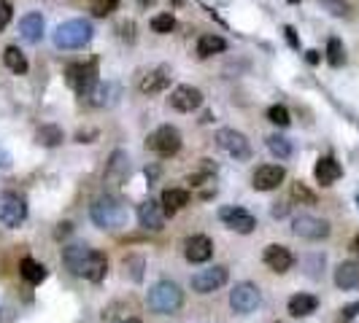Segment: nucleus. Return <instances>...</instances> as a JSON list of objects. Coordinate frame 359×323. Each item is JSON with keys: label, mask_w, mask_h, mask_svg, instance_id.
<instances>
[{"label": "nucleus", "mask_w": 359, "mask_h": 323, "mask_svg": "<svg viewBox=\"0 0 359 323\" xmlns=\"http://www.w3.org/2000/svg\"><path fill=\"white\" fill-rule=\"evenodd\" d=\"M292 232L297 235V237H303V240H324V237H330V224L324 221V218H316V215H297L295 221H292Z\"/></svg>", "instance_id": "9d476101"}, {"label": "nucleus", "mask_w": 359, "mask_h": 323, "mask_svg": "<svg viewBox=\"0 0 359 323\" xmlns=\"http://www.w3.org/2000/svg\"><path fill=\"white\" fill-rule=\"evenodd\" d=\"M127 173H130V157H127V151L116 148V151L111 154L109 167H106V178H109V181H122Z\"/></svg>", "instance_id": "412c9836"}, {"label": "nucleus", "mask_w": 359, "mask_h": 323, "mask_svg": "<svg viewBox=\"0 0 359 323\" xmlns=\"http://www.w3.org/2000/svg\"><path fill=\"white\" fill-rule=\"evenodd\" d=\"M62 140H65V133H62L57 124H44V127H38V133H35V143L44 146V148H55Z\"/></svg>", "instance_id": "393cba45"}, {"label": "nucleus", "mask_w": 359, "mask_h": 323, "mask_svg": "<svg viewBox=\"0 0 359 323\" xmlns=\"http://www.w3.org/2000/svg\"><path fill=\"white\" fill-rule=\"evenodd\" d=\"M270 323H284V321H270Z\"/></svg>", "instance_id": "3c124183"}, {"label": "nucleus", "mask_w": 359, "mask_h": 323, "mask_svg": "<svg viewBox=\"0 0 359 323\" xmlns=\"http://www.w3.org/2000/svg\"><path fill=\"white\" fill-rule=\"evenodd\" d=\"M227 280H230L227 267L214 264V267L200 269L197 275H192V288L197 291V294H214V291H219Z\"/></svg>", "instance_id": "1a4fd4ad"}, {"label": "nucleus", "mask_w": 359, "mask_h": 323, "mask_svg": "<svg viewBox=\"0 0 359 323\" xmlns=\"http://www.w3.org/2000/svg\"><path fill=\"white\" fill-rule=\"evenodd\" d=\"M157 175H160V170H157V167H146V178H149V181H154Z\"/></svg>", "instance_id": "a18cd8bd"}, {"label": "nucleus", "mask_w": 359, "mask_h": 323, "mask_svg": "<svg viewBox=\"0 0 359 323\" xmlns=\"http://www.w3.org/2000/svg\"><path fill=\"white\" fill-rule=\"evenodd\" d=\"M286 213H289V205H276L273 208V218H284Z\"/></svg>", "instance_id": "c03bdc74"}, {"label": "nucleus", "mask_w": 359, "mask_h": 323, "mask_svg": "<svg viewBox=\"0 0 359 323\" xmlns=\"http://www.w3.org/2000/svg\"><path fill=\"white\" fill-rule=\"evenodd\" d=\"M146 146H149L151 151H157L163 159H167V157H176V154L181 151V133H178L176 127H170V124H163L157 133L149 135Z\"/></svg>", "instance_id": "39448f33"}, {"label": "nucleus", "mask_w": 359, "mask_h": 323, "mask_svg": "<svg viewBox=\"0 0 359 323\" xmlns=\"http://www.w3.org/2000/svg\"><path fill=\"white\" fill-rule=\"evenodd\" d=\"M184 256L190 264H205L214 256V242L205 235H192L184 245Z\"/></svg>", "instance_id": "dca6fc26"}, {"label": "nucleus", "mask_w": 359, "mask_h": 323, "mask_svg": "<svg viewBox=\"0 0 359 323\" xmlns=\"http://www.w3.org/2000/svg\"><path fill=\"white\" fill-rule=\"evenodd\" d=\"M3 62H6V68H8L11 73H17V76H25V73H28V57L19 52L17 46H6Z\"/></svg>", "instance_id": "a878e982"}, {"label": "nucleus", "mask_w": 359, "mask_h": 323, "mask_svg": "<svg viewBox=\"0 0 359 323\" xmlns=\"http://www.w3.org/2000/svg\"><path fill=\"white\" fill-rule=\"evenodd\" d=\"M89 215L100 229H122L127 224V208L116 197H98L89 208Z\"/></svg>", "instance_id": "f257e3e1"}, {"label": "nucleus", "mask_w": 359, "mask_h": 323, "mask_svg": "<svg viewBox=\"0 0 359 323\" xmlns=\"http://www.w3.org/2000/svg\"><path fill=\"white\" fill-rule=\"evenodd\" d=\"M327 62H330L332 68L346 65V49H343V43H340V38H330V41H327Z\"/></svg>", "instance_id": "7c9ffc66"}, {"label": "nucleus", "mask_w": 359, "mask_h": 323, "mask_svg": "<svg viewBox=\"0 0 359 323\" xmlns=\"http://www.w3.org/2000/svg\"><path fill=\"white\" fill-rule=\"evenodd\" d=\"M262 262L273 269V272L284 275V272H289L292 264H295V253L286 245H268L265 253H262Z\"/></svg>", "instance_id": "f3484780"}, {"label": "nucleus", "mask_w": 359, "mask_h": 323, "mask_svg": "<svg viewBox=\"0 0 359 323\" xmlns=\"http://www.w3.org/2000/svg\"><path fill=\"white\" fill-rule=\"evenodd\" d=\"M313 175H316V181H319L322 186H332L335 181H340L343 167L338 164L335 157H322V159L316 162V167H313Z\"/></svg>", "instance_id": "a211bd4d"}, {"label": "nucleus", "mask_w": 359, "mask_h": 323, "mask_svg": "<svg viewBox=\"0 0 359 323\" xmlns=\"http://www.w3.org/2000/svg\"><path fill=\"white\" fill-rule=\"evenodd\" d=\"M89 259H92V248H86V245H68V248L62 251L65 267L71 269L73 275H79V277H86Z\"/></svg>", "instance_id": "2eb2a0df"}, {"label": "nucleus", "mask_w": 359, "mask_h": 323, "mask_svg": "<svg viewBox=\"0 0 359 323\" xmlns=\"http://www.w3.org/2000/svg\"><path fill=\"white\" fill-rule=\"evenodd\" d=\"M8 167H11V154H6L0 148V170H8Z\"/></svg>", "instance_id": "37998d69"}, {"label": "nucleus", "mask_w": 359, "mask_h": 323, "mask_svg": "<svg viewBox=\"0 0 359 323\" xmlns=\"http://www.w3.org/2000/svg\"><path fill=\"white\" fill-rule=\"evenodd\" d=\"M19 275L28 280L30 286H38V283H44L46 280V267L44 264H38L35 259H22V264H19Z\"/></svg>", "instance_id": "bb28decb"}, {"label": "nucleus", "mask_w": 359, "mask_h": 323, "mask_svg": "<svg viewBox=\"0 0 359 323\" xmlns=\"http://www.w3.org/2000/svg\"><path fill=\"white\" fill-rule=\"evenodd\" d=\"M224 49H227V41H224L221 35H214V32H208V35H200V41H197V54H200V57L221 54Z\"/></svg>", "instance_id": "cd10ccee"}, {"label": "nucleus", "mask_w": 359, "mask_h": 323, "mask_svg": "<svg viewBox=\"0 0 359 323\" xmlns=\"http://www.w3.org/2000/svg\"><path fill=\"white\" fill-rule=\"evenodd\" d=\"M292 197H295V199H300V202H311V205L316 202V194H313L311 188H305L300 181H297V184L292 186Z\"/></svg>", "instance_id": "e433bc0d"}, {"label": "nucleus", "mask_w": 359, "mask_h": 323, "mask_svg": "<svg viewBox=\"0 0 359 323\" xmlns=\"http://www.w3.org/2000/svg\"><path fill=\"white\" fill-rule=\"evenodd\" d=\"M305 59H308L311 65H316V62H319V52H308L305 54Z\"/></svg>", "instance_id": "49530a36"}, {"label": "nucleus", "mask_w": 359, "mask_h": 323, "mask_svg": "<svg viewBox=\"0 0 359 323\" xmlns=\"http://www.w3.org/2000/svg\"><path fill=\"white\" fill-rule=\"evenodd\" d=\"M19 32H22V38H25L28 43H38V41L44 38V17H41V14H28V17H22Z\"/></svg>", "instance_id": "5701e85b"}, {"label": "nucleus", "mask_w": 359, "mask_h": 323, "mask_svg": "<svg viewBox=\"0 0 359 323\" xmlns=\"http://www.w3.org/2000/svg\"><path fill=\"white\" fill-rule=\"evenodd\" d=\"M146 302H149V310H151V313H157V315H173V313H178L181 304H184V291H181L176 283H170V280H160V283L149 291Z\"/></svg>", "instance_id": "f03ea898"}, {"label": "nucleus", "mask_w": 359, "mask_h": 323, "mask_svg": "<svg viewBox=\"0 0 359 323\" xmlns=\"http://www.w3.org/2000/svg\"><path fill=\"white\" fill-rule=\"evenodd\" d=\"M11 14H14L11 3H8V0H0V32L8 27V22H11Z\"/></svg>", "instance_id": "4c0bfd02"}, {"label": "nucleus", "mask_w": 359, "mask_h": 323, "mask_svg": "<svg viewBox=\"0 0 359 323\" xmlns=\"http://www.w3.org/2000/svg\"><path fill=\"white\" fill-rule=\"evenodd\" d=\"M357 205H359V197H357Z\"/></svg>", "instance_id": "603ef678"}, {"label": "nucleus", "mask_w": 359, "mask_h": 323, "mask_svg": "<svg viewBox=\"0 0 359 323\" xmlns=\"http://www.w3.org/2000/svg\"><path fill=\"white\" fill-rule=\"evenodd\" d=\"M284 32H286V41H289V46H300V41H297V32H295V27H284Z\"/></svg>", "instance_id": "a19ab883"}, {"label": "nucleus", "mask_w": 359, "mask_h": 323, "mask_svg": "<svg viewBox=\"0 0 359 323\" xmlns=\"http://www.w3.org/2000/svg\"><path fill=\"white\" fill-rule=\"evenodd\" d=\"M92 137H98V130H82V133L76 135L79 143H92Z\"/></svg>", "instance_id": "ea45409f"}, {"label": "nucleus", "mask_w": 359, "mask_h": 323, "mask_svg": "<svg viewBox=\"0 0 359 323\" xmlns=\"http://www.w3.org/2000/svg\"><path fill=\"white\" fill-rule=\"evenodd\" d=\"M335 286L340 291H357L359 288V262H343L335 269Z\"/></svg>", "instance_id": "6ab92c4d"}, {"label": "nucleus", "mask_w": 359, "mask_h": 323, "mask_svg": "<svg viewBox=\"0 0 359 323\" xmlns=\"http://www.w3.org/2000/svg\"><path fill=\"white\" fill-rule=\"evenodd\" d=\"M160 202L165 205L167 215H173L176 211H181L184 205H190V191L187 188H165Z\"/></svg>", "instance_id": "b1692460"}, {"label": "nucleus", "mask_w": 359, "mask_h": 323, "mask_svg": "<svg viewBox=\"0 0 359 323\" xmlns=\"http://www.w3.org/2000/svg\"><path fill=\"white\" fill-rule=\"evenodd\" d=\"M357 315H359V302H354V304H349V307H343V313H340V323L354 321Z\"/></svg>", "instance_id": "58836bf2"}, {"label": "nucleus", "mask_w": 359, "mask_h": 323, "mask_svg": "<svg viewBox=\"0 0 359 323\" xmlns=\"http://www.w3.org/2000/svg\"><path fill=\"white\" fill-rule=\"evenodd\" d=\"M324 11H330L332 17H346L349 14V3L346 0H319Z\"/></svg>", "instance_id": "f704fd0d"}, {"label": "nucleus", "mask_w": 359, "mask_h": 323, "mask_svg": "<svg viewBox=\"0 0 359 323\" xmlns=\"http://www.w3.org/2000/svg\"><path fill=\"white\" fill-rule=\"evenodd\" d=\"M106 272H109V259H106V253H100V251H92L89 269H86V280H92V283H100V280L106 277Z\"/></svg>", "instance_id": "c85d7f7f"}, {"label": "nucleus", "mask_w": 359, "mask_h": 323, "mask_svg": "<svg viewBox=\"0 0 359 323\" xmlns=\"http://www.w3.org/2000/svg\"><path fill=\"white\" fill-rule=\"evenodd\" d=\"M133 30H136V25L133 22H127V25H122V38H127V41H133L136 35H133Z\"/></svg>", "instance_id": "79ce46f5"}, {"label": "nucleus", "mask_w": 359, "mask_h": 323, "mask_svg": "<svg viewBox=\"0 0 359 323\" xmlns=\"http://www.w3.org/2000/svg\"><path fill=\"white\" fill-rule=\"evenodd\" d=\"M289 315H295V318H305V315H311V313H316V307H319V299L313 294H295L289 299Z\"/></svg>", "instance_id": "4be33fe9"}, {"label": "nucleus", "mask_w": 359, "mask_h": 323, "mask_svg": "<svg viewBox=\"0 0 359 323\" xmlns=\"http://www.w3.org/2000/svg\"><path fill=\"white\" fill-rule=\"evenodd\" d=\"M119 323H140L138 318H127V321H119Z\"/></svg>", "instance_id": "09e8293b"}, {"label": "nucleus", "mask_w": 359, "mask_h": 323, "mask_svg": "<svg viewBox=\"0 0 359 323\" xmlns=\"http://www.w3.org/2000/svg\"><path fill=\"white\" fill-rule=\"evenodd\" d=\"M140 6H149V3H154V0H138Z\"/></svg>", "instance_id": "8fccbe9b"}, {"label": "nucleus", "mask_w": 359, "mask_h": 323, "mask_svg": "<svg viewBox=\"0 0 359 323\" xmlns=\"http://www.w3.org/2000/svg\"><path fill=\"white\" fill-rule=\"evenodd\" d=\"M219 218L224 226L235 229L238 235H251L254 226H257V218H254L246 208H241V205H227V208H221Z\"/></svg>", "instance_id": "9b49d317"}, {"label": "nucleus", "mask_w": 359, "mask_h": 323, "mask_svg": "<svg viewBox=\"0 0 359 323\" xmlns=\"http://www.w3.org/2000/svg\"><path fill=\"white\" fill-rule=\"evenodd\" d=\"M259 302H262V294H259V288H257L254 283H249V280L238 283V286L230 291V307H232L235 313H241V315L254 313V310L259 307Z\"/></svg>", "instance_id": "0eeeda50"}, {"label": "nucleus", "mask_w": 359, "mask_h": 323, "mask_svg": "<svg viewBox=\"0 0 359 323\" xmlns=\"http://www.w3.org/2000/svg\"><path fill=\"white\" fill-rule=\"evenodd\" d=\"M268 151L278 159H289L292 157V143L286 137H281V135H270L268 137Z\"/></svg>", "instance_id": "c756f323"}, {"label": "nucleus", "mask_w": 359, "mask_h": 323, "mask_svg": "<svg viewBox=\"0 0 359 323\" xmlns=\"http://www.w3.org/2000/svg\"><path fill=\"white\" fill-rule=\"evenodd\" d=\"M167 84H170V70L167 68H154L140 79V92L143 95H160V92L167 89Z\"/></svg>", "instance_id": "aec40b11"}, {"label": "nucleus", "mask_w": 359, "mask_h": 323, "mask_svg": "<svg viewBox=\"0 0 359 323\" xmlns=\"http://www.w3.org/2000/svg\"><path fill=\"white\" fill-rule=\"evenodd\" d=\"M89 41H92V25L86 19H71L55 30V46L59 49H82Z\"/></svg>", "instance_id": "7ed1b4c3"}, {"label": "nucleus", "mask_w": 359, "mask_h": 323, "mask_svg": "<svg viewBox=\"0 0 359 323\" xmlns=\"http://www.w3.org/2000/svg\"><path fill=\"white\" fill-rule=\"evenodd\" d=\"M116 8H119V0H95V3H92V14H95L98 19L111 17Z\"/></svg>", "instance_id": "72a5a7b5"}, {"label": "nucleus", "mask_w": 359, "mask_h": 323, "mask_svg": "<svg viewBox=\"0 0 359 323\" xmlns=\"http://www.w3.org/2000/svg\"><path fill=\"white\" fill-rule=\"evenodd\" d=\"M268 121H273L276 127H289V110L286 106H270L268 108Z\"/></svg>", "instance_id": "473e14b6"}, {"label": "nucleus", "mask_w": 359, "mask_h": 323, "mask_svg": "<svg viewBox=\"0 0 359 323\" xmlns=\"http://www.w3.org/2000/svg\"><path fill=\"white\" fill-rule=\"evenodd\" d=\"M284 178H286V170L281 164H262V167H257L254 178H251L254 181L251 186L257 191H273L284 184Z\"/></svg>", "instance_id": "4468645a"}, {"label": "nucleus", "mask_w": 359, "mask_h": 323, "mask_svg": "<svg viewBox=\"0 0 359 323\" xmlns=\"http://www.w3.org/2000/svg\"><path fill=\"white\" fill-rule=\"evenodd\" d=\"M351 248H354V251H357V253H359V235H357V237H354V245H351Z\"/></svg>", "instance_id": "de8ad7c7"}, {"label": "nucleus", "mask_w": 359, "mask_h": 323, "mask_svg": "<svg viewBox=\"0 0 359 323\" xmlns=\"http://www.w3.org/2000/svg\"><path fill=\"white\" fill-rule=\"evenodd\" d=\"M217 143H219L221 151H227L230 157H235L238 162L251 159V154H254L249 137L243 133H238V130H230V127H224V130L217 133Z\"/></svg>", "instance_id": "423d86ee"}, {"label": "nucleus", "mask_w": 359, "mask_h": 323, "mask_svg": "<svg viewBox=\"0 0 359 323\" xmlns=\"http://www.w3.org/2000/svg\"><path fill=\"white\" fill-rule=\"evenodd\" d=\"M125 269H130L133 280L138 283L140 277H143V259H140V256H127V259H125Z\"/></svg>", "instance_id": "c9c22d12"}, {"label": "nucleus", "mask_w": 359, "mask_h": 323, "mask_svg": "<svg viewBox=\"0 0 359 323\" xmlns=\"http://www.w3.org/2000/svg\"><path fill=\"white\" fill-rule=\"evenodd\" d=\"M151 30L160 32V35L173 32V30H176V19H173V14H157V17L151 19Z\"/></svg>", "instance_id": "2f4dec72"}, {"label": "nucleus", "mask_w": 359, "mask_h": 323, "mask_svg": "<svg viewBox=\"0 0 359 323\" xmlns=\"http://www.w3.org/2000/svg\"><path fill=\"white\" fill-rule=\"evenodd\" d=\"M138 221L143 229H149V232H160L163 226H165L167 221V211L163 202H157V199H146V202H140L138 208Z\"/></svg>", "instance_id": "f8f14e48"}, {"label": "nucleus", "mask_w": 359, "mask_h": 323, "mask_svg": "<svg viewBox=\"0 0 359 323\" xmlns=\"http://www.w3.org/2000/svg\"><path fill=\"white\" fill-rule=\"evenodd\" d=\"M200 106H203V92L197 86L184 84V86H176L173 95H170V108L178 110V113H192Z\"/></svg>", "instance_id": "ddd939ff"}, {"label": "nucleus", "mask_w": 359, "mask_h": 323, "mask_svg": "<svg viewBox=\"0 0 359 323\" xmlns=\"http://www.w3.org/2000/svg\"><path fill=\"white\" fill-rule=\"evenodd\" d=\"M25 218H28V205L19 194L14 191L0 194V224L6 229H17L19 224H25Z\"/></svg>", "instance_id": "20e7f679"}, {"label": "nucleus", "mask_w": 359, "mask_h": 323, "mask_svg": "<svg viewBox=\"0 0 359 323\" xmlns=\"http://www.w3.org/2000/svg\"><path fill=\"white\" fill-rule=\"evenodd\" d=\"M65 79H68V86H71L76 95L86 97L89 89L98 84V65H95V62H86V65H71L68 73H65Z\"/></svg>", "instance_id": "6e6552de"}]
</instances>
